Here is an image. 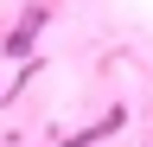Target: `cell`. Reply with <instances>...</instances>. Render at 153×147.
<instances>
[]
</instances>
